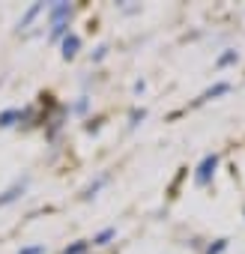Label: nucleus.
Instances as JSON below:
<instances>
[{
  "mask_svg": "<svg viewBox=\"0 0 245 254\" xmlns=\"http://www.w3.org/2000/svg\"><path fill=\"white\" fill-rule=\"evenodd\" d=\"M87 105H90V102H87V96H81V99L72 105V111H75V114H84V111H87Z\"/></svg>",
  "mask_w": 245,
  "mask_h": 254,
  "instance_id": "nucleus-15",
  "label": "nucleus"
},
{
  "mask_svg": "<svg viewBox=\"0 0 245 254\" xmlns=\"http://www.w3.org/2000/svg\"><path fill=\"white\" fill-rule=\"evenodd\" d=\"M105 54H108V45H99V48H96V54H93V60L99 63V60H105Z\"/></svg>",
  "mask_w": 245,
  "mask_h": 254,
  "instance_id": "nucleus-17",
  "label": "nucleus"
},
{
  "mask_svg": "<svg viewBox=\"0 0 245 254\" xmlns=\"http://www.w3.org/2000/svg\"><path fill=\"white\" fill-rule=\"evenodd\" d=\"M21 120V108H3L0 111V129H12Z\"/></svg>",
  "mask_w": 245,
  "mask_h": 254,
  "instance_id": "nucleus-5",
  "label": "nucleus"
},
{
  "mask_svg": "<svg viewBox=\"0 0 245 254\" xmlns=\"http://www.w3.org/2000/svg\"><path fill=\"white\" fill-rule=\"evenodd\" d=\"M45 251H48V248H45V245L39 242V245H24V248H21L18 254H45Z\"/></svg>",
  "mask_w": 245,
  "mask_h": 254,
  "instance_id": "nucleus-13",
  "label": "nucleus"
},
{
  "mask_svg": "<svg viewBox=\"0 0 245 254\" xmlns=\"http://www.w3.org/2000/svg\"><path fill=\"white\" fill-rule=\"evenodd\" d=\"M90 248V242H84V239H78V242H72V245H66L63 248V254H84Z\"/></svg>",
  "mask_w": 245,
  "mask_h": 254,
  "instance_id": "nucleus-12",
  "label": "nucleus"
},
{
  "mask_svg": "<svg viewBox=\"0 0 245 254\" xmlns=\"http://www.w3.org/2000/svg\"><path fill=\"white\" fill-rule=\"evenodd\" d=\"M227 90H230V84H224V81H221V84H215L212 90H206V93H200V99H197L194 105H203V102H209V99H215V96H224Z\"/></svg>",
  "mask_w": 245,
  "mask_h": 254,
  "instance_id": "nucleus-8",
  "label": "nucleus"
},
{
  "mask_svg": "<svg viewBox=\"0 0 245 254\" xmlns=\"http://www.w3.org/2000/svg\"><path fill=\"white\" fill-rule=\"evenodd\" d=\"M147 117V111L144 108H132L129 111V129H135V126H141V120Z\"/></svg>",
  "mask_w": 245,
  "mask_h": 254,
  "instance_id": "nucleus-11",
  "label": "nucleus"
},
{
  "mask_svg": "<svg viewBox=\"0 0 245 254\" xmlns=\"http://www.w3.org/2000/svg\"><path fill=\"white\" fill-rule=\"evenodd\" d=\"M72 15H75V6L66 3V0H57V3L48 6V24H51V27H54V24H69Z\"/></svg>",
  "mask_w": 245,
  "mask_h": 254,
  "instance_id": "nucleus-1",
  "label": "nucleus"
},
{
  "mask_svg": "<svg viewBox=\"0 0 245 254\" xmlns=\"http://www.w3.org/2000/svg\"><path fill=\"white\" fill-rule=\"evenodd\" d=\"M215 168H218V156H215V153L203 156L200 165H197V171H194V183H197V186H209V180L215 177Z\"/></svg>",
  "mask_w": 245,
  "mask_h": 254,
  "instance_id": "nucleus-2",
  "label": "nucleus"
},
{
  "mask_svg": "<svg viewBox=\"0 0 245 254\" xmlns=\"http://www.w3.org/2000/svg\"><path fill=\"white\" fill-rule=\"evenodd\" d=\"M224 248H227V239H215V245H209V248H206V254H221Z\"/></svg>",
  "mask_w": 245,
  "mask_h": 254,
  "instance_id": "nucleus-14",
  "label": "nucleus"
},
{
  "mask_svg": "<svg viewBox=\"0 0 245 254\" xmlns=\"http://www.w3.org/2000/svg\"><path fill=\"white\" fill-rule=\"evenodd\" d=\"M117 236V227H105V230H99L93 239H90V245H96V248H102V245H108L111 239Z\"/></svg>",
  "mask_w": 245,
  "mask_h": 254,
  "instance_id": "nucleus-9",
  "label": "nucleus"
},
{
  "mask_svg": "<svg viewBox=\"0 0 245 254\" xmlns=\"http://www.w3.org/2000/svg\"><path fill=\"white\" fill-rule=\"evenodd\" d=\"M108 180H111L108 174H102V177H96V180H93V183H90V186L84 189V194H81V197H84V200H93V197L99 194V189H102V186H105Z\"/></svg>",
  "mask_w": 245,
  "mask_h": 254,
  "instance_id": "nucleus-7",
  "label": "nucleus"
},
{
  "mask_svg": "<svg viewBox=\"0 0 245 254\" xmlns=\"http://www.w3.org/2000/svg\"><path fill=\"white\" fill-rule=\"evenodd\" d=\"M84 129H87L90 135H93V132H99V129H102V120H90V123L84 126Z\"/></svg>",
  "mask_w": 245,
  "mask_h": 254,
  "instance_id": "nucleus-16",
  "label": "nucleus"
},
{
  "mask_svg": "<svg viewBox=\"0 0 245 254\" xmlns=\"http://www.w3.org/2000/svg\"><path fill=\"white\" fill-rule=\"evenodd\" d=\"M78 51H81V36H78V33L63 36V60H75Z\"/></svg>",
  "mask_w": 245,
  "mask_h": 254,
  "instance_id": "nucleus-4",
  "label": "nucleus"
},
{
  "mask_svg": "<svg viewBox=\"0 0 245 254\" xmlns=\"http://www.w3.org/2000/svg\"><path fill=\"white\" fill-rule=\"evenodd\" d=\"M27 186H30V177H21V180H15L9 189L0 191V209L9 206V203H15V200H21V197H24V191H27Z\"/></svg>",
  "mask_w": 245,
  "mask_h": 254,
  "instance_id": "nucleus-3",
  "label": "nucleus"
},
{
  "mask_svg": "<svg viewBox=\"0 0 245 254\" xmlns=\"http://www.w3.org/2000/svg\"><path fill=\"white\" fill-rule=\"evenodd\" d=\"M42 9H45V3H30V6H27V12L18 18V30H27V27H30V21H33Z\"/></svg>",
  "mask_w": 245,
  "mask_h": 254,
  "instance_id": "nucleus-6",
  "label": "nucleus"
},
{
  "mask_svg": "<svg viewBox=\"0 0 245 254\" xmlns=\"http://www.w3.org/2000/svg\"><path fill=\"white\" fill-rule=\"evenodd\" d=\"M132 90H135V93H138V96H141V93H144V90H147V81H135V87H132Z\"/></svg>",
  "mask_w": 245,
  "mask_h": 254,
  "instance_id": "nucleus-18",
  "label": "nucleus"
},
{
  "mask_svg": "<svg viewBox=\"0 0 245 254\" xmlns=\"http://www.w3.org/2000/svg\"><path fill=\"white\" fill-rule=\"evenodd\" d=\"M236 60H239V51H224V54L215 60V66H218V69H224V66H230V63H236Z\"/></svg>",
  "mask_w": 245,
  "mask_h": 254,
  "instance_id": "nucleus-10",
  "label": "nucleus"
}]
</instances>
